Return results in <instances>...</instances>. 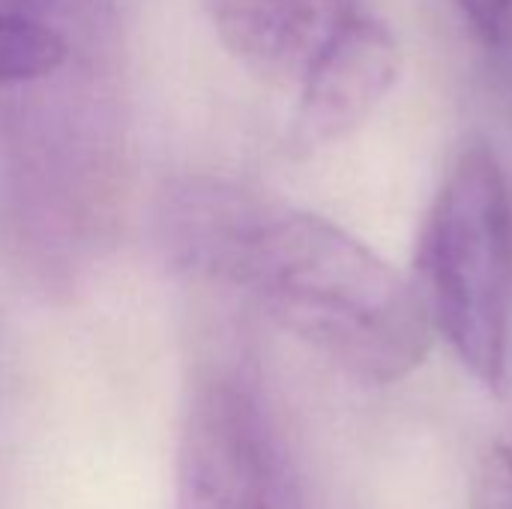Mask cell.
<instances>
[{"instance_id":"obj_4","label":"cell","mask_w":512,"mask_h":509,"mask_svg":"<svg viewBox=\"0 0 512 509\" xmlns=\"http://www.w3.org/2000/svg\"><path fill=\"white\" fill-rule=\"evenodd\" d=\"M399 63V39L387 21L369 9L348 18L297 81L294 147H327L360 129L393 90Z\"/></svg>"},{"instance_id":"obj_6","label":"cell","mask_w":512,"mask_h":509,"mask_svg":"<svg viewBox=\"0 0 512 509\" xmlns=\"http://www.w3.org/2000/svg\"><path fill=\"white\" fill-rule=\"evenodd\" d=\"M69 60V36L51 24L0 15V90L51 78Z\"/></svg>"},{"instance_id":"obj_7","label":"cell","mask_w":512,"mask_h":509,"mask_svg":"<svg viewBox=\"0 0 512 509\" xmlns=\"http://www.w3.org/2000/svg\"><path fill=\"white\" fill-rule=\"evenodd\" d=\"M471 509H512V447L492 441L474 462L468 480Z\"/></svg>"},{"instance_id":"obj_3","label":"cell","mask_w":512,"mask_h":509,"mask_svg":"<svg viewBox=\"0 0 512 509\" xmlns=\"http://www.w3.org/2000/svg\"><path fill=\"white\" fill-rule=\"evenodd\" d=\"M177 509H273L255 402L228 378H201L186 402Z\"/></svg>"},{"instance_id":"obj_9","label":"cell","mask_w":512,"mask_h":509,"mask_svg":"<svg viewBox=\"0 0 512 509\" xmlns=\"http://www.w3.org/2000/svg\"><path fill=\"white\" fill-rule=\"evenodd\" d=\"M69 9H72V0H0L3 18H30V21L51 24L57 30H63L57 18L66 15Z\"/></svg>"},{"instance_id":"obj_1","label":"cell","mask_w":512,"mask_h":509,"mask_svg":"<svg viewBox=\"0 0 512 509\" xmlns=\"http://www.w3.org/2000/svg\"><path fill=\"white\" fill-rule=\"evenodd\" d=\"M165 261L252 300L279 330L363 384L408 378L432 324L408 276L342 225L219 177H180L156 204Z\"/></svg>"},{"instance_id":"obj_2","label":"cell","mask_w":512,"mask_h":509,"mask_svg":"<svg viewBox=\"0 0 512 509\" xmlns=\"http://www.w3.org/2000/svg\"><path fill=\"white\" fill-rule=\"evenodd\" d=\"M411 285L459 363L501 393L510 360L512 198L504 165L480 138L459 150L426 210Z\"/></svg>"},{"instance_id":"obj_8","label":"cell","mask_w":512,"mask_h":509,"mask_svg":"<svg viewBox=\"0 0 512 509\" xmlns=\"http://www.w3.org/2000/svg\"><path fill=\"white\" fill-rule=\"evenodd\" d=\"M453 3L486 45H504L512 36V0H453Z\"/></svg>"},{"instance_id":"obj_5","label":"cell","mask_w":512,"mask_h":509,"mask_svg":"<svg viewBox=\"0 0 512 509\" xmlns=\"http://www.w3.org/2000/svg\"><path fill=\"white\" fill-rule=\"evenodd\" d=\"M222 45L258 75L300 81L360 0H204Z\"/></svg>"}]
</instances>
